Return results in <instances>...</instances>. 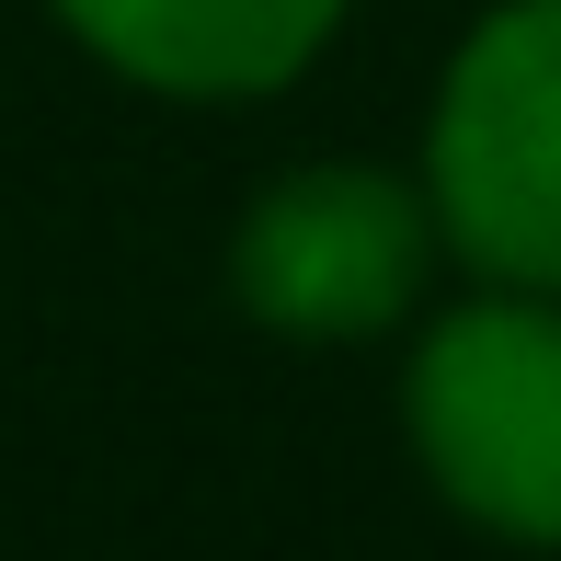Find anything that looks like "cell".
<instances>
[{
    "instance_id": "obj_1",
    "label": "cell",
    "mask_w": 561,
    "mask_h": 561,
    "mask_svg": "<svg viewBox=\"0 0 561 561\" xmlns=\"http://www.w3.org/2000/svg\"><path fill=\"white\" fill-rule=\"evenodd\" d=\"M401 436L470 527L561 550V298L481 287L413 333Z\"/></svg>"
},
{
    "instance_id": "obj_2",
    "label": "cell",
    "mask_w": 561,
    "mask_h": 561,
    "mask_svg": "<svg viewBox=\"0 0 561 561\" xmlns=\"http://www.w3.org/2000/svg\"><path fill=\"white\" fill-rule=\"evenodd\" d=\"M424 195L481 287L561 298V0H493L424 115Z\"/></svg>"
},
{
    "instance_id": "obj_3",
    "label": "cell",
    "mask_w": 561,
    "mask_h": 561,
    "mask_svg": "<svg viewBox=\"0 0 561 561\" xmlns=\"http://www.w3.org/2000/svg\"><path fill=\"white\" fill-rule=\"evenodd\" d=\"M447 229L436 195L378 161H310L275 172L229 229V298L287 344H378L424 310Z\"/></svg>"
},
{
    "instance_id": "obj_4",
    "label": "cell",
    "mask_w": 561,
    "mask_h": 561,
    "mask_svg": "<svg viewBox=\"0 0 561 561\" xmlns=\"http://www.w3.org/2000/svg\"><path fill=\"white\" fill-rule=\"evenodd\" d=\"M115 81L172 104H252L287 92L333 46L344 0H46Z\"/></svg>"
}]
</instances>
